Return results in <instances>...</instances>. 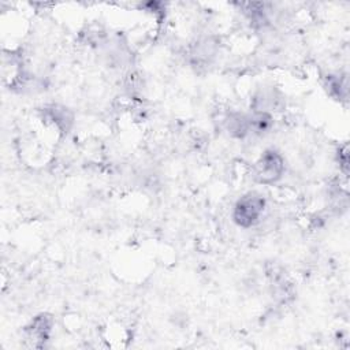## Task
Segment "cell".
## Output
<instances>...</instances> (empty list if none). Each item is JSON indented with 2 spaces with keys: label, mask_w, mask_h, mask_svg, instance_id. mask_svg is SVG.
<instances>
[{
  "label": "cell",
  "mask_w": 350,
  "mask_h": 350,
  "mask_svg": "<svg viewBox=\"0 0 350 350\" xmlns=\"http://www.w3.org/2000/svg\"><path fill=\"white\" fill-rule=\"evenodd\" d=\"M44 113L46 119L62 133H68V130L72 127L74 115L68 108L63 105L52 104L49 107H45Z\"/></svg>",
  "instance_id": "8992f818"
},
{
  "label": "cell",
  "mask_w": 350,
  "mask_h": 350,
  "mask_svg": "<svg viewBox=\"0 0 350 350\" xmlns=\"http://www.w3.org/2000/svg\"><path fill=\"white\" fill-rule=\"evenodd\" d=\"M282 103L283 98L276 89H273L272 86L261 88L250 98V109L272 113L273 111L279 109Z\"/></svg>",
  "instance_id": "277c9868"
},
{
  "label": "cell",
  "mask_w": 350,
  "mask_h": 350,
  "mask_svg": "<svg viewBox=\"0 0 350 350\" xmlns=\"http://www.w3.org/2000/svg\"><path fill=\"white\" fill-rule=\"evenodd\" d=\"M224 129L230 137L235 139H245L250 135L249 112L230 111L224 116Z\"/></svg>",
  "instance_id": "5b68a950"
},
{
  "label": "cell",
  "mask_w": 350,
  "mask_h": 350,
  "mask_svg": "<svg viewBox=\"0 0 350 350\" xmlns=\"http://www.w3.org/2000/svg\"><path fill=\"white\" fill-rule=\"evenodd\" d=\"M284 157L276 149H265L254 163L253 174L258 183L272 185L284 175Z\"/></svg>",
  "instance_id": "7a4b0ae2"
},
{
  "label": "cell",
  "mask_w": 350,
  "mask_h": 350,
  "mask_svg": "<svg viewBox=\"0 0 350 350\" xmlns=\"http://www.w3.org/2000/svg\"><path fill=\"white\" fill-rule=\"evenodd\" d=\"M249 123H250V135H264L271 130L273 124V116L269 112L250 109Z\"/></svg>",
  "instance_id": "52a82bcc"
},
{
  "label": "cell",
  "mask_w": 350,
  "mask_h": 350,
  "mask_svg": "<svg viewBox=\"0 0 350 350\" xmlns=\"http://www.w3.org/2000/svg\"><path fill=\"white\" fill-rule=\"evenodd\" d=\"M325 89L336 100L347 98V79L345 75H327Z\"/></svg>",
  "instance_id": "9c48e42d"
},
{
  "label": "cell",
  "mask_w": 350,
  "mask_h": 350,
  "mask_svg": "<svg viewBox=\"0 0 350 350\" xmlns=\"http://www.w3.org/2000/svg\"><path fill=\"white\" fill-rule=\"evenodd\" d=\"M53 320L46 313H40L25 327L26 340L33 347H42L51 338Z\"/></svg>",
  "instance_id": "3957f363"
},
{
  "label": "cell",
  "mask_w": 350,
  "mask_h": 350,
  "mask_svg": "<svg viewBox=\"0 0 350 350\" xmlns=\"http://www.w3.org/2000/svg\"><path fill=\"white\" fill-rule=\"evenodd\" d=\"M267 206V201L262 194L257 191H249L239 197L232 208V220L241 228H250L256 226Z\"/></svg>",
  "instance_id": "6da1fadb"
},
{
  "label": "cell",
  "mask_w": 350,
  "mask_h": 350,
  "mask_svg": "<svg viewBox=\"0 0 350 350\" xmlns=\"http://www.w3.org/2000/svg\"><path fill=\"white\" fill-rule=\"evenodd\" d=\"M216 42L212 41V38H202L200 41L196 42V45L193 46V51H191V57L194 59V62L197 64H201V63H209L211 59L215 56V52H216Z\"/></svg>",
  "instance_id": "ba28073f"
}]
</instances>
